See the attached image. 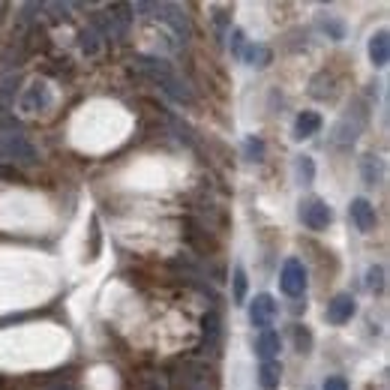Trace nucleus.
Returning a JSON list of instances; mask_svg holds the SVG:
<instances>
[{
  "mask_svg": "<svg viewBox=\"0 0 390 390\" xmlns=\"http://www.w3.org/2000/svg\"><path fill=\"white\" fill-rule=\"evenodd\" d=\"M135 67L142 69L144 75H150L154 81H159L174 99H180V103H190V99H193V93L186 91V87H180V81L174 79L171 69L162 64V60H156V57H135Z\"/></svg>",
  "mask_w": 390,
  "mask_h": 390,
  "instance_id": "obj_1",
  "label": "nucleus"
},
{
  "mask_svg": "<svg viewBox=\"0 0 390 390\" xmlns=\"http://www.w3.org/2000/svg\"><path fill=\"white\" fill-rule=\"evenodd\" d=\"M300 219H304L309 231H324L333 222V210L321 198H306V201H300Z\"/></svg>",
  "mask_w": 390,
  "mask_h": 390,
  "instance_id": "obj_2",
  "label": "nucleus"
},
{
  "mask_svg": "<svg viewBox=\"0 0 390 390\" xmlns=\"http://www.w3.org/2000/svg\"><path fill=\"white\" fill-rule=\"evenodd\" d=\"M280 288H282V294H288V297H304L306 294V268L297 258H288L282 264Z\"/></svg>",
  "mask_w": 390,
  "mask_h": 390,
  "instance_id": "obj_3",
  "label": "nucleus"
},
{
  "mask_svg": "<svg viewBox=\"0 0 390 390\" xmlns=\"http://www.w3.org/2000/svg\"><path fill=\"white\" fill-rule=\"evenodd\" d=\"M276 300L270 294H258L253 300V306H249V321H253L256 327H261V331H270V324L276 321Z\"/></svg>",
  "mask_w": 390,
  "mask_h": 390,
  "instance_id": "obj_4",
  "label": "nucleus"
},
{
  "mask_svg": "<svg viewBox=\"0 0 390 390\" xmlns=\"http://www.w3.org/2000/svg\"><path fill=\"white\" fill-rule=\"evenodd\" d=\"M348 217H351V222L357 225V231H363V234L375 231V225H379V217H375V207L369 205L367 198H355V201H351Z\"/></svg>",
  "mask_w": 390,
  "mask_h": 390,
  "instance_id": "obj_5",
  "label": "nucleus"
},
{
  "mask_svg": "<svg viewBox=\"0 0 390 390\" xmlns=\"http://www.w3.org/2000/svg\"><path fill=\"white\" fill-rule=\"evenodd\" d=\"M0 159H24V162H33L36 159V150L24 142L21 135H0Z\"/></svg>",
  "mask_w": 390,
  "mask_h": 390,
  "instance_id": "obj_6",
  "label": "nucleus"
},
{
  "mask_svg": "<svg viewBox=\"0 0 390 390\" xmlns=\"http://www.w3.org/2000/svg\"><path fill=\"white\" fill-rule=\"evenodd\" d=\"M357 312V304H355V297L351 294H333L331 297V304H327V321L331 324H345L351 321V316Z\"/></svg>",
  "mask_w": 390,
  "mask_h": 390,
  "instance_id": "obj_7",
  "label": "nucleus"
},
{
  "mask_svg": "<svg viewBox=\"0 0 390 390\" xmlns=\"http://www.w3.org/2000/svg\"><path fill=\"white\" fill-rule=\"evenodd\" d=\"M156 12H159V18L166 21V24H171L174 28V33L180 36H190V18H186V12L180 9V6H174V4H159V6H154Z\"/></svg>",
  "mask_w": 390,
  "mask_h": 390,
  "instance_id": "obj_8",
  "label": "nucleus"
},
{
  "mask_svg": "<svg viewBox=\"0 0 390 390\" xmlns=\"http://www.w3.org/2000/svg\"><path fill=\"white\" fill-rule=\"evenodd\" d=\"M280 348H282V339L276 331H261L258 336V343H256V355L264 360H276V355H280Z\"/></svg>",
  "mask_w": 390,
  "mask_h": 390,
  "instance_id": "obj_9",
  "label": "nucleus"
},
{
  "mask_svg": "<svg viewBox=\"0 0 390 390\" xmlns=\"http://www.w3.org/2000/svg\"><path fill=\"white\" fill-rule=\"evenodd\" d=\"M319 130H321V115H319V111H300L297 120H294V138L304 142V138H312Z\"/></svg>",
  "mask_w": 390,
  "mask_h": 390,
  "instance_id": "obj_10",
  "label": "nucleus"
},
{
  "mask_svg": "<svg viewBox=\"0 0 390 390\" xmlns=\"http://www.w3.org/2000/svg\"><path fill=\"white\" fill-rule=\"evenodd\" d=\"M387 57H390V36H387V30H379L369 40V60L375 67H387Z\"/></svg>",
  "mask_w": 390,
  "mask_h": 390,
  "instance_id": "obj_11",
  "label": "nucleus"
},
{
  "mask_svg": "<svg viewBox=\"0 0 390 390\" xmlns=\"http://www.w3.org/2000/svg\"><path fill=\"white\" fill-rule=\"evenodd\" d=\"M282 382V367H280V360H264L261 363V369H258V384L264 390H276Z\"/></svg>",
  "mask_w": 390,
  "mask_h": 390,
  "instance_id": "obj_12",
  "label": "nucleus"
},
{
  "mask_svg": "<svg viewBox=\"0 0 390 390\" xmlns=\"http://www.w3.org/2000/svg\"><path fill=\"white\" fill-rule=\"evenodd\" d=\"M241 57L246 60V64H249V67H258V69H264V67H268V64H270V60H273V52H270V48H268V45H261V42H256V45H246Z\"/></svg>",
  "mask_w": 390,
  "mask_h": 390,
  "instance_id": "obj_13",
  "label": "nucleus"
},
{
  "mask_svg": "<svg viewBox=\"0 0 390 390\" xmlns=\"http://www.w3.org/2000/svg\"><path fill=\"white\" fill-rule=\"evenodd\" d=\"M363 180H367V186H379V180H382V162L375 159V156L363 159Z\"/></svg>",
  "mask_w": 390,
  "mask_h": 390,
  "instance_id": "obj_14",
  "label": "nucleus"
},
{
  "mask_svg": "<svg viewBox=\"0 0 390 390\" xmlns=\"http://www.w3.org/2000/svg\"><path fill=\"white\" fill-rule=\"evenodd\" d=\"M231 282H234V304L241 306L243 300H246V270L243 268H234V276H231Z\"/></svg>",
  "mask_w": 390,
  "mask_h": 390,
  "instance_id": "obj_15",
  "label": "nucleus"
},
{
  "mask_svg": "<svg viewBox=\"0 0 390 390\" xmlns=\"http://www.w3.org/2000/svg\"><path fill=\"white\" fill-rule=\"evenodd\" d=\"M321 30L331 33V40H343V36H345V24L339 21L336 16H321Z\"/></svg>",
  "mask_w": 390,
  "mask_h": 390,
  "instance_id": "obj_16",
  "label": "nucleus"
},
{
  "mask_svg": "<svg viewBox=\"0 0 390 390\" xmlns=\"http://www.w3.org/2000/svg\"><path fill=\"white\" fill-rule=\"evenodd\" d=\"M243 154H246L249 162H261L264 159V142H261V138H256V135H249L246 144H243Z\"/></svg>",
  "mask_w": 390,
  "mask_h": 390,
  "instance_id": "obj_17",
  "label": "nucleus"
},
{
  "mask_svg": "<svg viewBox=\"0 0 390 390\" xmlns=\"http://www.w3.org/2000/svg\"><path fill=\"white\" fill-rule=\"evenodd\" d=\"M201 324H205V339H207V343H213V339L222 336V324H219V316H217V312H207Z\"/></svg>",
  "mask_w": 390,
  "mask_h": 390,
  "instance_id": "obj_18",
  "label": "nucleus"
},
{
  "mask_svg": "<svg viewBox=\"0 0 390 390\" xmlns=\"http://www.w3.org/2000/svg\"><path fill=\"white\" fill-rule=\"evenodd\" d=\"M294 345H297L300 355H309V348H312V333L306 331V327L294 324Z\"/></svg>",
  "mask_w": 390,
  "mask_h": 390,
  "instance_id": "obj_19",
  "label": "nucleus"
},
{
  "mask_svg": "<svg viewBox=\"0 0 390 390\" xmlns=\"http://www.w3.org/2000/svg\"><path fill=\"white\" fill-rule=\"evenodd\" d=\"M367 280H369V282H367V285H369V292L379 294L382 288H384V268H382V264H375V268H369Z\"/></svg>",
  "mask_w": 390,
  "mask_h": 390,
  "instance_id": "obj_20",
  "label": "nucleus"
},
{
  "mask_svg": "<svg viewBox=\"0 0 390 390\" xmlns=\"http://www.w3.org/2000/svg\"><path fill=\"white\" fill-rule=\"evenodd\" d=\"M297 174H300V180H304V183H312V178H316V166H312L309 156L297 159Z\"/></svg>",
  "mask_w": 390,
  "mask_h": 390,
  "instance_id": "obj_21",
  "label": "nucleus"
},
{
  "mask_svg": "<svg viewBox=\"0 0 390 390\" xmlns=\"http://www.w3.org/2000/svg\"><path fill=\"white\" fill-rule=\"evenodd\" d=\"M321 390H348V382L343 379V375H327Z\"/></svg>",
  "mask_w": 390,
  "mask_h": 390,
  "instance_id": "obj_22",
  "label": "nucleus"
},
{
  "mask_svg": "<svg viewBox=\"0 0 390 390\" xmlns=\"http://www.w3.org/2000/svg\"><path fill=\"white\" fill-rule=\"evenodd\" d=\"M231 52H234L237 57L243 55V30H241V28L231 30Z\"/></svg>",
  "mask_w": 390,
  "mask_h": 390,
  "instance_id": "obj_23",
  "label": "nucleus"
}]
</instances>
